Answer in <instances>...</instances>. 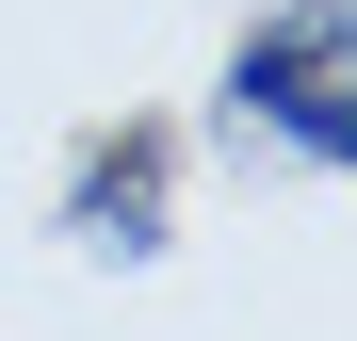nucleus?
<instances>
[{"mask_svg": "<svg viewBox=\"0 0 357 341\" xmlns=\"http://www.w3.org/2000/svg\"><path fill=\"white\" fill-rule=\"evenodd\" d=\"M227 114L244 130H276L292 162H357V98H341V0H292V17H260L244 49H227Z\"/></svg>", "mask_w": 357, "mask_h": 341, "instance_id": "1", "label": "nucleus"}, {"mask_svg": "<svg viewBox=\"0 0 357 341\" xmlns=\"http://www.w3.org/2000/svg\"><path fill=\"white\" fill-rule=\"evenodd\" d=\"M66 244H82V260H146V244H162V146H146V130L98 146L82 179H66Z\"/></svg>", "mask_w": 357, "mask_h": 341, "instance_id": "2", "label": "nucleus"}]
</instances>
